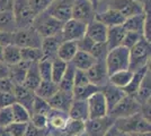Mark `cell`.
<instances>
[{"instance_id":"26","label":"cell","mask_w":151,"mask_h":136,"mask_svg":"<svg viewBox=\"0 0 151 136\" xmlns=\"http://www.w3.org/2000/svg\"><path fill=\"white\" fill-rule=\"evenodd\" d=\"M151 73L150 68L145 73V77L142 79L139 91L135 95V99L140 104H145L150 101V94H151Z\"/></svg>"},{"instance_id":"58","label":"cell","mask_w":151,"mask_h":136,"mask_svg":"<svg viewBox=\"0 0 151 136\" xmlns=\"http://www.w3.org/2000/svg\"><path fill=\"white\" fill-rule=\"evenodd\" d=\"M0 136H10L6 128H0Z\"/></svg>"},{"instance_id":"56","label":"cell","mask_w":151,"mask_h":136,"mask_svg":"<svg viewBox=\"0 0 151 136\" xmlns=\"http://www.w3.org/2000/svg\"><path fill=\"white\" fill-rule=\"evenodd\" d=\"M104 136H130L129 134H125V133H123V132H121L119 128H116L115 126H112L106 132V134Z\"/></svg>"},{"instance_id":"55","label":"cell","mask_w":151,"mask_h":136,"mask_svg":"<svg viewBox=\"0 0 151 136\" xmlns=\"http://www.w3.org/2000/svg\"><path fill=\"white\" fill-rule=\"evenodd\" d=\"M9 71H10V66L6 65L4 61H0V81L9 77Z\"/></svg>"},{"instance_id":"8","label":"cell","mask_w":151,"mask_h":136,"mask_svg":"<svg viewBox=\"0 0 151 136\" xmlns=\"http://www.w3.org/2000/svg\"><path fill=\"white\" fill-rule=\"evenodd\" d=\"M96 9L88 0H75L72 4L71 17L72 20H79L83 24H89L95 20Z\"/></svg>"},{"instance_id":"54","label":"cell","mask_w":151,"mask_h":136,"mask_svg":"<svg viewBox=\"0 0 151 136\" xmlns=\"http://www.w3.org/2000/svg\"><path fill=\"white\" fill-rule=\"evenodd\" d=\"M13 42V34H9V33H5L0 31V45H6L10 44Z\"/></svg>"},{"instance_id":"45","label":"cell","mask_w":151,"mask_h":136,"mask_svg":"<svg viewBox=\"0 0 151 136\" xmlns=\"http://www.w3.org/2000/svg\"><path fill=\"white\" fill-rule=\"evenodd\" d=\"M14 123L12 108H2L0 109V128H7L10 124Z\"/></svg>"},{"instance_id":"35","label":"cell","mask_w":151,"mask_h":136,"mask_svg":"<svg viewBox=\"0 0 151 136\" xmlns=\"http://www.w3.org/2000/svg\"><path fill=\"white\" fill-rule=\"evenodd\" d=\"M132 75L133 73L129 69L117 71V73H114V74L108 76V83H111L114 86H117L120 89H124L126 85L130 83Z\"/></svg>"},{"instance_id":"21","label":"cell","mask_w":151,"mask_h":136,"mask_svg":"<svg viewBox=\"0 0 151 136\" xmlns=\"http://www.w3.org/2000/svg\"><path fill=\"white\" fill-rule=\"evenodd\" d=\"M68 116H69V118H71V119L80 120V121H87L89 119L87 101L73 100L71 105H70L69 111H68Z\"/></svg>"},{"instance_id":"51","label":"cell","mask_w":151,"mask_h":136,"mask_svg":"<svg viewBox=\"0 0 151 136\" xmlns=\"http://www.w3.org/2000/svg\"><path fill=\"white\" fill-rule=\"evenodd\" d=\"M89 84V79L87 77V73L85 71L76 69L75 71V81H73V87L75 86H83Z\"/></svg>"},{"instance_id":"41","label":"cell","mask_w":151,"mask_h":136,"mask_svg":"<svg viewBox=\"0 0 151 136\" xmlns=\"http://www.w3.org/2000/svg\"><path fill=\"white\" fill-rule=\"evenodd\" d=\"M50 110L51 107L49 102L44 99H41V97L35 95L34 101H33V105H32V115H45V116H47Z\"/></svg>"},{"instance_id":"16","label":"cell","mask_w":151,"mask_h":136,"mask_svg":"<svg viewBox=\"0 0 151 136\" xmlns=\"http://www.w3.org/2000/svg\"><path fill=\"white\" fill-rule=\"evenodd\" d=\"M72 101H73L72 93L64 92V91H60V90L58 91L57 93L51 97V99L47 100L51 109L62 111V112H65V113H68Z\"/></svg>"},{"instance_id":"9","label":"cell","mask_w":151,"mask_h":136,"mask_svg":"<svg viewBox=\"0 0 151 136\" xmlns=\"http://www.w3.org/2000/svg\"><path fill=\"white\" fill-rule=\"evenodd\" d=\"M108 8L119 12L125 20L145 13L143 7L135 0H109Z\"/></svg>"},{"instance_id":"13","label":"cell","mask_w":151,"mask_h":136,"mask_svg":"<svg viewBox=\"0 0 151 136\" xmlns=\"http://www.w3.org/2000/svg\"><path fill=\"white\" fill-rule=\"evenodd\" d=\"M86 27H87L86 24L71 18L70 20L65 22L63 24L62 31H61L62 40L63 41H75V42H77L78 40H80L85 36Z\"/></svg>"},{"instance_id":"12","label":"cell","mask_w":151,"mask_h":136,"mask_svg":"<svg viewBox=\"0 0 151 136\" xmlns=\"http://www.w3.org/2000/svg\"><path fill=\"white\" fill-rule=\"evenodd\" d=\"M88 104L89 119H96V118H103L108 116V108L105 97L101 91L96 92L87 100Z\"/></svg>"},{"instance_id":"31","label":"cell","mask_w":151,"mask_h":136,"mask_svg":"<svg viewBox=\"0 0 151 136\" xmlns=\"http://www.w3.org/2000/svg\"><path fill=\"white\" fill-rule=\"evenodd\" d=\"M59 91V86L57 83L52 82V81H42L41 84L37 86V89L34 91L35 95L44 100H49L53 97L55 93Z\"/></svg>"},{"instance_id":"39","label":"cell","mask_w":151,"mask_h":136,"mask_svg":"<svg viewBox=\"0 0 151 136\" xmlns=\"http://www.w3.org/2000/svg\"><path fill=\"white\" fill-rule=\"evenodd\" d=\"M10 108H12V112H13L14 123H29L31 112L27 110L25 107L15 102Z\"/></svg>"},{"instance_id":"34","label":"cell","mask_w":151,"mask_h":136,"mask_svg":"<svg viewBox=\"0 0 151 136\" xmlns=\"http://www.w3.org/2000/svg\"><path fill=\"white\" fill-rule=\"evenodd\" d=\"M98 91H101L99 87L90 84V83L83 85V86H75L73 90H72V97H73V100L87 101L89 97Z\"/></svg>"},{"instance_id":"27","label":"cell","mask_w":151,"mask_h":136,"mask_svg":"<svg viewBox=\"0 0 151 136\" xmlns=\"http://www.w3.org/2000/svg\"><path fill=\"white\" fill-rule=\"evenodd\" d=\"M96 63L95 58L88 53V52L83 51H77L73 59L71 60V64L73 65L76 69H80V71H87Z\"/></svg>"},{"instance_id":"46","label":"cell","mask_w":151,"mask_h":136,"mask_svg":"<svg viewBox=\"0 0 151 136\" xmlns=\"http://www.w3.org/2000/svg\"><path fill=\"white\" fill-rule=\"evenodd\" d=\"M142 38H143V35H141V34H139V33L126 32L125 36H124V39H123V42H122V45L127 48V49L130 50L133 45L137 44Z\"/></svg>"},{"instance_id":"57","label":"cell","mask_w":151,"mask_h":136,"mask_svg":"<svg viewBox=\"0 0 151 136\" xmlns=\"http://www.w3.org/2000/svg\"><path fill=\"white\" fill-rule=\"evenodd\" d=\"M143 7L145 13H151V0H135Z\"/></svg>"},{"instance_id":"44","label":"cell","mask_w":151,"mask_h":136,"mask_svg":"<svg viewBox=\"0 0 151 136\" xmlns=\"http://www.w3.org/2000/svg\"><path fill=\"white\" fill-rule=\"evenodd\" d=\"M89 53L94 57L96 61H105L107 53H108L107 44L106 43H95Z\"/></svg>"},{"instance_id":"62","label":"cell","mask_w":151,"mask_h":136,"mask_svg":"<svg viewBox=\"0 0 151 136\" xmlns=\"http://www.w3.org/2000/svg\"><path fill=\"white\" fill-rule=\"evenodd\" d=\"M78 136H87V135H86V133L83 132V133H81V134H79V135H78Z\"/></svg>"},{"instance_id":"29","label":"cell","mask_w":151,"mask_h":136,"mask_svg":"<svg viewBox=\"0 0 151 136\" xmlns=\"http://www.w3.org/2000/svg\"><path fill=\"white\" fill-rule=\"evenodd\" d=\"M78 51L77 42L75 41H63L58 49L57 57L65 63H71L75 55Z\"/></svg>"},{"instance_id":"17","label":"cell","mask_w":151,"mask_h":136,"mask_svg":"<svg viewBox=\"0 0 151 136\" xmlns=\"http://www.w3.org/2000/svg\"><path fill=\"white\" fill-rule=\"evenodd\" d=\"M101 92L103 93V95L106 100L108 112L126 95L122 89L117 87V86H114L111 83H107L103 87H101Z\"/></svg>"},{"instance_id":"43","label":"cell","mask_w":151,"mask_h":136,"mask_svg":"<svg viewBox=\"0 0 151 136\" xmlns=\"http://www.w3.org/2000/svg\"><path fill=\"white\" fill-rule=\"evenodd\" d=\"M54 0H28L29 7L33 10V13L35 14V16H37L40 14L44 13L45 10L52 5Z\"/></svg>"},{"instance_id":"28","label":"cell","mask_w":151,"mask_h":136,"mask_svg":"<svg viewBox=\"0 0 151 136\" xmlns=\"http://www.w3.org/2000/svg\"><path fill=\"white\" fill-rule=\"evenodd\" d=\"M145 13L139 14L132 17H129L124 20L123 27L125 28L126 32H135L141 35H143V28H145Z\"/></svg>"},{"instance_id":"49","label":"cell","mask_w":151,"mask_h":136,"mask_svg":"<svg viewBox=\"0 0 151 136\" xmlns=\"http://www.w3.org/2000/svg\"><path fill=\"white\" fill-rule=\"evenodd\" d=\"M95 42H93L91 40L89 39L88 36H86V34H85V36L81 38L80 40H78L77 41V47H78V51H83V52H90V50L93 49V47H94Z\"/></svg>"},{"instance_id":"3","label":"cell","mask_w":151,"mask_h":136,"mask_svg":"<svg viewBox=\"0 0 151 136\" xmlns=\"http://www.w3.org/2000/svg\"><path fill=\"white\" fill-rule=\"evenodd\" d=\"M129 64H130V50L127 48L121 45L108 50L105 59L108 76L114 73L129 69Z\"/></svg>"},{"instance_id":"25","label":"cell","mask_w":151,"mask_h":136,"mask_svg":"<svg viewBox=\"0 0 151 136\" xmlns=\"http://www.w3.org/2000/svg\"><path fill=\"white\" fill-rule=\"evenodd\" d=\"M38 63H32L29 64V67L26 73V77L24 81V86L27 87L28 90L34 91L37 89V86L41 84L42 78L40 76V71H38Z\"/></svg>"},{"instance_id":"47","label":"cell","mask_w":151,"mask_h":136,"mask_svg":"<svg viewBox=\"0 0 151 136\" xmlns=\"http://www.w3.org/2000/svg\"><path fill=\"white\" fill-rule=\"evenodd\" d=\"M27 124L28 123H13L6 129L8 130L10 136H24L27 128Z\"/></svg>"},{"instance_id":"32","label":"cell","mask_w":151,"mask_h":136,"mask_svg":"<svg viewBox=\"0 0 151 136\" xmlns=\"http://www.w3.org/2000/svg\"><path fill=\"white\" fill-rule=\"evenodd\" d=\"M75 71H76V68L73 67V65L71 63H68L67 69L64 71L61 81L58 84L59 90L72 93V90H73V81H75Z\"/></svg>"},{"instance_id":"42","label":"cell","mask_w":151,"mask_h":136,"mask_svg":"<svg viewBox=\"0 0 151 136\" xmlns=\"http://www.w3.org/2000/svg\"><path fill=\"white\" fill-rule=\"evenodd\" d=\"M37 66L42 81H52V61L47 59H42Z\"/></svg>"},{"instance_id":"19","label":"cell","mask_w":151,"mask_h":136,"mask_svg":"<svg viewBox=\"0 0 151 136\" xmlns=\"http://www.w3.org/2000/svg\"><path fill=\"white\" fill-rule=\"evenodd\" d=\"M14 95L16 99V102L25 107L32 115V105H33V101L35 97V93L33 91L28 90L24 85H15Z\"/></svg>"},{"instance_id":"10","label":"cell","mask_w":151,"mask_h":136,"mask_svg":"<svg viewBox=\"0 0 151 136\" xmlns=\"http://www.w3.org/2000/svg\"><path fill=\"white\" fill-rule=\"evenodd\" d=\"M113 125L114 119L109 116L88 119L85 121V133L87 136H104Z\"/></svg>"},{"instance_id":"20","label":"cell","mask_w":151,"mask_h":136,"mask_svg":"<svg viewBox=\"0 0 151 136\" xmlns=\"http://www.w3.org/2000/svg\"><path fill=\"white\" fill-rule=\"evenodd\" d=\"M95 20L103 23L106 27H113V26L123 25L125 18L121 15L119 12L107 8V10L101 14H96Z\"/></svg>"},{"instance_id":"36","label":"cell","mask_w":151,"mask_h":136,"mask_svg":"<svg viewBox=\"0 0 151 136\" xmlns=\"http://www.w3.org/2000/svg\"><path fill=\"white\" fill-rule=\"evenodd\" d=\"M16 30H17V26H16V23H15L13 12L0 13V31L13 34Z\"/></svg>"},{"instance_id":"50","label":"cell","mask_w":151,"mask_h":136,"mask_svg":"<svg viewBox=\"0 0 151 136\" xmlns=\"http://www.w3.org/2000/svg\"><path fill=\"white\" fill-rule=\"evenodd\" d=\"M47 134H49V128H37L33 126L31 123H28L24 136H46Z\"/></svg>"},{"instance_id":"2","label":"cell","mask_w":151,"mask_h":136,"mask_svg":"<svg viewBox=\"0 0 151 136\" xmlns=\"http://www.w3.org/2000/svg\"><path fill=\"white\" fill-rule=\"evenodd\" d=\"M151 57V42L145 38L139 41L135 45L130 49V64L129 71L134 73L145 66L150 65Z\"/></svg>"},{"instance_id":"18","label":"cell","mask_w":151,"mask_h":136,"mask_svg":"<svg viewBox=\"0 0 151 136\" xmlns=\"http://www.w3.org/2000/svg\"><path fill=\"white\" fill-rule=\"evenodd\" d=\"M107 30L108 27H106L103 23L94 20L89 24H87L86 36H88L95 43H106Z\"/></svg>"},{"instance_id":"15","label":"cell","mask_w":151,"mask_h":136,"mask_svg":"<svg viewBox=\"0 0 151 136\" xmlns=\"http://www.w3.org/2000/svg\"><path fill=\"white\" fill-rule=\"evenodd\" d=\"M63 42L61 33L54 35V36H50V38H44L42 39V43H41V50L43 52V59H47V60H53V59L58 58L57 53L58 49L60 44Z\"/></svg>"},{"instance_id":"22","label":"cell","mask_w":151,"mask_h":136,"mask_svg":"<svg viewBox=\"0 0 151 136\" xmlns=\"http://www.w3.org/2000/svg\"><path fill=\"white\" fill-rule=\"evenodd\" d=\"M125 28L123 25L113 26V27H108L107 30V38H106V44L108 50L117 48L122 45L123 39L125 36Z\"/></svg>"},{"instance_id":"53","label":"cell","mask_w":151,"mask_h":136,"mask_svg":"<svg viewBox=\"0 0 151 136\" xmlns=\"http://www.w3.org/2000/svg\"><path fill=\"white\" fill-rule=\"evenodd\" d=\"M15 85L10 78H5L0 81V93H14Z\"/></svg>"},{"instance_id":"37","label":"cell","mask_w":151,"mask_h":136,"mask_svg":"<svg viewBox=\"0 0 151 136\" xmlns=\"http://www.w3.org/2000/svg\"><path fill=\"white\" fill-rule=\"evenodd\" d=\"M20 56L26 63H40L43 59V52L41 48H23L20 49Z\"/></svg>"},{"instance_id":"6","label":"cell","mask_w":151,"mask_h":136,"mask_svg":"<svg viewBox=\"0 0 151 136\" xmlns=\"http://www.w3.org/2000/svg\"><path fill=\"white\" fill-rule=\"evenodd\" d=\"M13 14L17 28H25L32 26L36 17L29 7L28 0H14Z\"/></svg>"},{"instance_id":"59","label":"cell","mask_w":151,"mask_h":136,"mask_svg":"<svg viewBox=\"0 0 151 136\" xmlns=\"http://www.w3.org/2000/svg\"><path fill=\"white\" fill-rule=\"evenodd\" d=\"M88 1L90 2V4H91V5H93V6L95 7V9H96V8H97V6L99 5V2H101V0H88Z\"/></svg>"},{"instance_id":"40","label":"cell","mask_w":151,"mask_h":136,"mask_svg":"<svg viewBox=\"0 0 151 136\" xmlns=\"http://www.w3.org/2000/svg\"><path fill=\"white\" fill-rule=\"evenodd\" d=\"M68 63L63 61L61 59L55 58L52 60V82L59 84V82L61 81L64 71L67 69Z\"/></svg>"},{"instance_id":"61","label":"cell","mask_w":151,"mask_h":136,"mask_svg":"<svg viewBox=\"0 0 151 136\" xmlns=\"http://www.w3.org/2000/svg\"><path fill=\"white\" fill-rule=\"evenodd\" d=\"M4 49H5V47L0 45V61H2V58H4Z\"/></svg>"},{"instance_id":"38","label":"cell","mask_w":151,"mask_h":136,"mask_svg":"<svg viewBox=\"0 0 151 136\" xmlns=\"http://www.w3.org/2000/svg\"><path fill=\"white\" fill-rule=\"evenodd\" d=\"M85 132V121L76 120L69 118L65 124L64 128L62 129V133L65 136H78Z\"/></svg>"},{"instance_id":"4","label":"cell","mask_w":151,"mask_h":136,"mask_svg":"<svg viewBox=\"0 0 151 136\" xmlns=\"http://www.w3.org/2000/svg\"><path fill=\"white\" fill-rule=\"evenodd\" d=\"M63 24L64 23L55 20L54 17H52L46 12H44L35 17L32 26L37 31L41 38L44 39V38H50V36L60 34L62 31Z\"/></svg>"},{"instance_id":"24","label":"cell","mask_w":151,"mask_h":136,"mask_svg":"<svg viewBox=\"0 0 151 136\" xmlns=\"http://www.w3.org/2000/svg\"><path fill=\"white\" fill-rule=\"evenodd\" d=\"M29 67V63H26L20 60L18 64L10 66L9 71V78L14 83V85H23L26 77V73Z\"/></svg>"},{"instance_id":"14","label":"cell","mask_w":151,"mask_h":136,"mask_svg":"<svg viewBox=\"0 0 151 136\" xmlns=\"http://www.w3.org/2000/svg\"><path fill=\"white\" fill-rule=\"evenodd\" d=\"M86 73H87L89 83L99 89L108 83V73H107L105 61H96Z\"/></svg>"},{"instance_id":"63","label":"cell","mask_w":151,"mask_h":136,"mask_svg":"<svg viewBox=\"0 0 151 136\" xmlns=\"http://www.w3.org/2000/svg\"><path fill=\"white\" fill-rule=\"evenodd\" d=\"M46 136H53V135H51V134H47V135H46Z\"/></svg>"},{"instance_id":"30","label":"cell","mask_w":151,"mask_h":136,"mask_svg":"<svg viewBox=\"0 0 151 136\" xmlns=\"http://www.w3.org/2000/svg\"><path fill=\"white\" fill-rule=\"evenodd\" d=\"M46 117H47V124L51 127H53L58 130H61V132L69 119L68 113L59 110H54V109H51Z\"/></svg>"},{"instance_id":"7","label":"cell","mask_w":151,"mask_h":136,"mask_svg":"<svg viewBox=\"0 0 151 136\" xmlns=\"http://www.w3.org/2000/svg\"><path fill=\"white\" fill-rule=\"evenodd\" d=\"M139 112H141V104L139 103L134 97L125 95L108 112V116L112 117L115 120L117 118H125Z\"/></svg>"},{"instance_id":"33","label":"cell","mask_w":151,"mask_h":136,"mask_svg":"<svg viewBox=\"0 0 151 136\" xmlns=\"http://www.w3.org/2000/svg\"><path fill=\"white\" fill-rule=\"evenodd\" d=\"M22 60V56H20V48H18L17 45L8 44L5 47L4 49V58L2 61L8 66H14L16 64H18Z\"/></svg>"},{"instance_id":"23","label":"cell","mask_w":151,"mask_h":136,"mask_svg":"<svg viewBox=\"0 0 151 136\" xmlns=\"http://www.w3.org/2000/svg\"><path fill=\"white\" fill-rule=\"evenodd\" d=\"M149 68H150V65L145 66L143 68H141V69H139V71L133 73L132 78H131L130 83L126 85L124 89H122L126 95H130V97H135V95H137V93H138V91H139V87H140V84H141L142 79L145 77V73L148 71Z\"/></svg>"},{"instance_id":"11","label":"cell","mask_w":151,"mask_h":136,"mask_svg":"<svg viewBox=\"0 0 151 136\" xmlns=\"http://www.w3.org/2000/svg\"><path fill=\"white\" fill-rule=\"evenodd\" d=\"M73 1L75 0H54L45 12L52 17H54L55 20L65 23L72 18L71 10Z\"/></svg>"},{"instance_id":"5","label":"cell","mask_w":151,"mask_h":136,"mask_svg":"<svg viewBox=\"0 0 151 136\" xmlns=\"http://www.w3.org/2000/svg\"><path fill=\"white\" fill-rule=\"evenodd\" d=\"M13 44L17 45L18 48H41L42 38L37 31L33 27L25 28H17L13 33Z\"/></svg>"},{"instance_id":"52","label":"cell","mask_w":151,"mask_h":136,"mask_svg":"<svg viewBox=\"0 0 151 136\" xmlns=\"http://www.w3.org/2000/svg\"><path fill=\"white\" fill-rule=\"evenodd\" d=\"M16 102L14 93H0V109L12 107Z\"/></svg>"},{"instance_id":"60","label":"cell","mask_w":151,"mask_h":136,"mask_svg":"<svg viewBox=\"0 0 151 136\" xmlns=\"http://www.w3.org/2000/svg\"><path fill=\"white\" fill-rule=\"evenodd\" d=\"M130 136H151L150 133H137V134H130Z\"/></svg>"},{"instance_id":"48","label":"cell","mask_w":151,"mask_h":136,"mask_svg":"<svg viewBox=\"0 0 151 136\" xmlns=\"http://www.w3.org/2000/svg\"><path fill=\"white\" fill-rule=\"evenodd\" d=\"M29 123L37 128H49L47 117L45 115H31Z\"/></svg>"},{"instance_id":"1","label":"cell","mask_w":151,"mask_h":136,"mask_svg":"<svg viewBox=\"0 0 151 136\" xmlns=\"http://www.w3.org/2000/svg\"><path fill=\"white\" fill-rule=\"evenodd\" d=\"M114 126L125 134H137V133H150V120L142 116L141 112L125 117L117 118L114 120Z\"/></svg>"}]
</instances>
